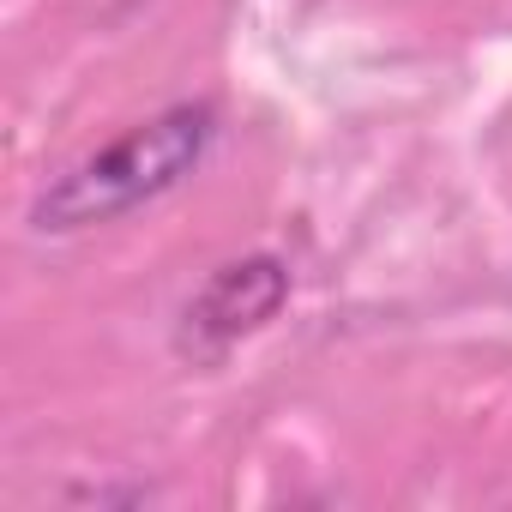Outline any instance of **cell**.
<instances>
[{"label": "cell", "instance_id": "1", "mask_svg": "<svg viewBox=\"0 0 512 512\" xmlns=\"http://www.w3.org/2000/svg\"><path fill=\"white\" fill-rule=\"evenodd\" d=\"M217 139V109L211 103H175L139 127H127L121 139H109L103 151L79 157L73 169H61L37 205H31V229L43 235H73V229H97L115 223L151 199H163L169 187H181L205 151Z\"/></svg>", "mask_w": 512, "mask_h": 512}, {"label": "cell", "instance_id": "2", "mask_svg": "<svg viewBox=\"0 0 512 512\" xmlns=\"http://www.w3.org/2000/svg\"><path fill=\"white\" fill-rule=\"evenodd\" d=\"M284 302H290V266L278 260V253H247V260H229V266H217L193 290V302L181 314V350H193V356L211 362L229 344L266 332L284 314Z\"/></svg>", "mask_w": 512, "mask_h": 512}]
</instances>
